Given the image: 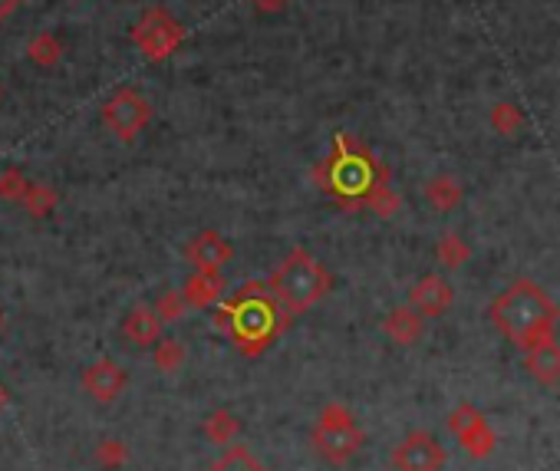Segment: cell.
Instances as JSON below:
<instances>
[{"instance_id":"6da1fadb","label":"cell","mask_w":560,"mask_h":471,"mask_svg":"<svg viewBox=\"0 0 560 471\" xmlns=\"http://www.w3.org/2000/svg\"><path fill=\"white\" fill-rule=\"evenodd\" d=\"M287 323L290 317L267 290V280H248L215 310V327L228 333L234 350L248 360H257L271 350L277 336L287 330Z\"/></svg>"},{"instance_id":"7a4b0ae2","label":"cell","mask_w":560,"mask_h":471,"mask_svg":"<svg viewBox=\"0 0 560 471\" xmlns=\"http://www.w3.org/2000/svg\"><path fill=\"white\" fill-rule=\"evenodd\" d=\"M310 178L320 192H327L330 198L340 201L343 208L353 211L363 205L376 182H386L389 168L379 162L360 139L346 136V132H336L330 155L313 165Z\"/></svg>"},{"instance_id":"3957f363","label":"cell","mask_w":560,"mask_h":471,"mask_svg":"<svg viewBox=\"0 0 560 471\" xmlns=\"http://www.w3.org/2000/svg\"><path fill=\"white\" fill-rule=\"evenodd\" d=\"M488 317L518 350H531L534 343L554 336L560 310L534 280H518L495 297V304L488 307Z\"/></svg>"},{"instance_id":"277c9868","label":"cell","mask_w":560,"mask_h":471,"mask_svg":"<svg viewBox=\"0 0 560 471\" xmlns=\"http://www.w3.org/2000/svg\"><path fill=\"white\" fill-rule=\"evenodd\" d=\"M267 290L290 320L317 307L333 290V274L307 248H294L267 277Z\"/></svg>"},{"instance_id":"5b68a950","label":"cell","mask_w":560,"mask_h":471,"mask_svg":"<svg viewBox=\"0 0 560 471\" xmlns=\"http://www.w3.org/2000/svg\"><path fill=\"white\" fill-rule=\"evenodd\" d=\"M310 442H313V448H317V455L323 458V462L346 465L360 455L366 435L360 429V422H356V416L343 406V402H330V406L320 409Z\"/></svg>"},{"instance_id":"8992f818","label":"cell","mask_w":560,"mask_h":471,"mask_svg":"<svg viewBox=\"0 0 560 471\" xmlns=\"http://www.w3.org/2000/svg\"><path fill=\"white\" fill-rule=\"evenodd\" d=\"M185 40H188V30L178 24L165 7H149L139 17V24L132 27V43L142 50V56L149 63L168 60V56L182 47Z\"/></svg>"},{"instance_id":"52a82bcc","label":"cell","mask_w":560,"mask_h":471,"mask_svg":"<svg viewBox=\"0 0 560 471\" xmlns=\"http://www.w3.org/2000/svg\"><path fill=\"white\" fill-rule=\"evenodd\" d=\"M99 116H103V126L119 142H136L139 132H145V126L152 122V103L139 89L126 86V89H116V93L106 99Z\"/></svg>"},{"instance_id":"ba28073f","label":"cell","mask_w":560,"mask_h":471,"mask_svg":"<svg viewBox=\"0 0 560 471\" xmlns=\"http://www.w3.org/2000/svg\"><path fill=\"white\" fill-rule=\"evenodd\" d=\"M448 429L455 432V439L465 445V452L472 458H488L495 452V432H491L488 419L472 406V402H458L448 412Z\"/></svg>"},{"instance_id":"9c48e42d","label":"cell","mask_w":560,"mask_h":471,"mask_svg":"<svg viewBox=\"0 0 560 471\" xmlns=\"http://www.w3.org/2000/svg\"><path fill=\"white\" fill-rule=\"evenodd\" d=\"M445 462H448V452L429 432L406 435L396 445V452H392V468L396 471H442Z\"/></svg>"},{"instance_id":"30bf717a","label":"cell","mask_w":560,"mask_h":471,"mask_svg":"<svg viewBox=\"0 0 560 471\" xmlns=\"http://www.w3.org/2000/svg\"><path fill=\"white\" fill-rule=\"evenodd\" d=\"M83 389L93 396L96 402H116L129 386V376L116 360H96L83 369Z\"/></svg>"},{"instance_id":"8fae6325","label":"cell","mask_w":560,"mask_h":471,"mask_svg":"<svg viewBox=\"0 0 560 471\" xmlns=\"http://www.w3.org/2000/svg\"><path fill=\"white\" fill-rule=\"evenodd\" d=\"M452 300H455V290L439 274H425L409 290V307L422 313V317H442V313L452 307Z\"/></svg>"},{"instance_id":"7c38bea8","label":"cell","mask_w":560,"mask_h":471,"mask_svg":"<svg viewBox=\"0 0 560 471\" xmlns=\"http://www.w3.org/2000/svg\"><path fill=\"white\" fill-rule=\"evenodd\" d=\"M185 257L195 264V271H221L234 257V248L221 238L218 231H201L185 248Z\"/></svg>"},{"instance_id":"4fadbf2b","label":"cell","mask_w":560,"mask_h":471,"mask_svg":"<svg viewBox=\"0 0 560 471\" xmlns=\"http://www.w3.org/2000/svg\"><path fill=\"white\" fill-rule=\"evenodd\" d=\"M524 366H528V373L541 386H560V343H557V336L534 343L531 350H524Z\"/></svg>"},{"instance_id":"5bb4252c","label":"cell","mask_w":560,"mask_h":471,"mask_svg":"<svg viewBox=\"0 0 560 471\" xmlns=\"http://www.w3.org/2000/svg\"><path fill=\"white\" fill-rule=\"evenodd\" d=\"M224 290H228V284H224L221 271H195L182 284V297H185L188 307L208 310V307H215L218 300L224 297Z\"/></svg>"},{"instance_id":"9a60e30c","label":"cell","mask_w":560,"mask_h":471,"mask_svg":"<svg viewBox=\"0 0 560 471\" xmlns=\"http://www.w3.org/2000/svg\"><path fill=\"white\" fill-rule=\"evenodd\" d=\"M422 330H425V317L412 310V307L389 310L386 320H383V333L389 336L392 343H399V346H416L422 340Z\"/></svg>"},{"instance_id":"2e32d148","label":"cell","mask_w":560,"mask_h":471,"mask_svg":"<svg viewBox=\"0 0 560 471\" xmlns=\"http://www.w3.org/2000/svg\"><path fill=\"white\" fill-rule=\"evenodd\" d=\"M122 336H126L132 346L149 350V346L162 336V320L155 317L152 307H132L126 313V320H122Z\"/></svg>"},{"instance_id":"e0dca14e","label":"cell","mask_w":560,"mask_h":471,"mask_svg":"<svg viewBox=\"0 0 560 471\" xmlns=\"http://www.w3.org/2000/svg\"><path fill=\"white\" fill-rule=\"evenodd\" d=\"M462 185H458V178L452 175H435L425 182V201L435 208V211H452L458 208V201H462Z\"/></svg>"},{"instance_id":"ac0fdd59","label":"cell","mask_w":560,"mask_h":471,"mask_svg":"<svg viewBox=\"0 0 560 471\" xmlns=\"http://www.w3.org/2000/svg\"><path fill=\"white\" fill-rule=\"evenodd\" d=\"M185 346L175 340V336H159V340L152 343V363L159 373L165 376H175L178 369L185 366Z\"/></svg>"},{"instance_id":"d6986e66","label":"cell","mask_w":560,"mask_h":471,"mask_svg":"<svg viewBox=\"0 0 560 471\" xmlns=\"http://www.w3.org/2000/svg\"><path fill=\"white\" fill-rule=\"evenodd\" d=\"M241 432V419L231 409H215L205 419V439L215 445H231Z\"/></svg>"},{"instance_id":"ffe728a7","label":"cell","mask_w":560,"mask_h":471,"mask_svg":"<svg viewBox=\"0 0 560 471\" xmlns=\"http://www.w3.org/2000/svg\"><path fill=\"white\" fill-rule=\"evenodd\" d=\"M27 56L37 66H43V70H50V66H56L63 60V40L56 37V33L43 30V33H37V37L27 43Z\"/></svg>"},{"instance_id":"44dd1931","label":"cell","mask_w":560,"mask_h":471,"mask_svg":"<svg viewBox=\"0 0 560 471\" xmlns=\"http://www.w3.org/2000/svg\"><path fill=\"white\" fill-rule=\"evenodd\" d=\"M17 205H24V211H30L33 218H47V215H53V208L60 205V195H56V188H50V185L30 182L24 198H20Z\"/></svg>"},{"instance_id":"7402d4cb","label":"cell","mask_w":560,"mask_h":471,"mask_svg":"<svg viewBox=\"0 0 560 471\" xmlns=\"http://www.w3.org/2000/svg\"><path fill=\"white\" fill-rule=\"evenodd\" d=\"M435 257H439V264L448 267V271H455V267H462L468 257H472V248L465 244L462 234L448 231L439 238V244H435Z\"/></svg>"},{"instance_id":"603a6c76","label":"cell","mask_w":560,"mask_h":471,"mask_svg":"<svg viewBox=\"0 0 560 471\" xmlns=\"http://www.w3.org/2000/svg\"><path fill=\"white\" fill-rule=\"evenodd\" d=\"M208 471H267V468L257 462V455L251 452V448L231 442L228 448H224V455Z\"/></svg>"},{"instance_id":"cb8c5ba5","label":"cell","mask_w":560,"mask_h":471,"mask_svg":"<svg viewBox=\"0 0 560 471\" xmlns=\"http://www.w3.org/2000/svg\"><path fill=\"white\" fill-rule=\"evenodd\" d=\"M363 205H366L369 211H376L379 218H392V215H396V211L402 208V198L396 195V188H392L389 178H386V182H376V185H373V192L366 195Z\"/></svg>"},{"instance_id":"d4e9b609","label":"cell","mask_w":560,"mask_h":471,"mask_svg":"<svg viewBox=\"0 0 560 471\" xmlns=\"http://www.w3.org/2000/svg\"><path fill=\"white\" fill-rule=\"evenodd\" d=\"M155 317H159L162 323H178L185 317V310H188V304H185V297H182V290H165V294L155 300Z\"/></svg>"},{"instance_id":"484cf974","label":"cell","mask_w":560,"mask_h":471,"mask_svg":"<svg viewBox=\"0 0 560 471\" xmlns=\"http://www.w3.org/2000/svg\"><path fill=\"white\" fill-rule=\"evenodd\" d=\"M96 462L99 468H106V471H116L129 462V448L126 442H119V439H106V442H99L96 448Z\"/></svg>"},{"instance_id":"4316f807","label":"cell","mask_w":560,"mask_h":471,"mask_svg":"<svg viewBox=\"0 0 560 471\" xmlns=\"http://www.w3.org/2000/svg\"><path fill=\"white\" fill-rule=\"evenodd\" d=\"M521 112L518 106L511 103H498L495 109H491V126H495V132H501V136H514V132L521 129Z\"/></svg>"},{"instance_id":"83f0119b","label":"cell","mask_w":560,"mask_h":471,"mask_svg":"<svg viewBox=\"0 0 560 471\" xmlns=\"http://www.w3.org/2000/svg\"><path fill=\"white\" fill-rule=\"evenodd\" d=\"M27 185H30V178L20 172V168H4V172H0V198L20 201L27 192Z\"/></svg>"},{"instance_id":"f1b7e54d","label":"cell","mask_w":560,"mask_h":471,"mask_svg":"<svg viewBox=\"0 0 560 471\" xmlns=\"http://www.w3.org/2000/svg\"><path fill=\"white\" fill-rule=\"evenodd\" d=\"M251 4L261 10V14H280V10L290 4V0H251Z\"/></svg>"},{"instance_id":"f546056e","label":"cell","mask_w":560,"mask_h":471,"mask_svg":"<svg viewBox=\"0 0 560 471\" xmlns=\"http://www.w3.org/2000/svg\"><path fill=\"white\" fill-rule=\"evenodd\" d=\"M20 4H24V0H0V24L14 17L17 10H20Z\"/></svg>"},{"instance_id":"4dcf8cb0","label":"cell","mask_w":560,"mask_h":471,"mask_svg":"<svg viewBox=\"0 0 560 471\" xmlns=\"http://www.w3.org/2000/svg\"><path fill=\"white\" fill-rule=\"evenodd\" d=\"M7 402H10V392H7V386H4V383H0V412L7 409Z\"/></svg>"},{"instance_id":"1f68e13d","label":"cell","mask_w":560,"mask_h":471,"mask_svg":"<svg viewBox=\"0 0 560 471\" xmlns=\"http://www.w3.org/2000/svg\"><path fill=\"white\" fill-rule=\"evenodd\" d=\"M0 323H4V313H0Z\"/></svg>"}]
</instances>
